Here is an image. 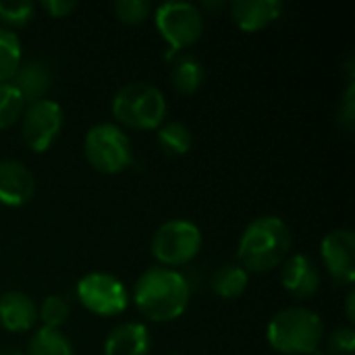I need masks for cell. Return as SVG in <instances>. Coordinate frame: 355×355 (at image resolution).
I'll use <instances>...</instances> for the list:
<instances>
[{
    "label": "cell",
    "instance_id": "obj_1",
    "mask_svg": "<svg viewBox=\"0 0 355 355\" xmlns=\"http://www.w3.org/2000/svg\"><path fill=\"white\" fill-rule=\"evenodd\" d=\"M187 279L166 266H150L139 275L133 287V302L137 310L154 322H173L181 318L189 306Z\"/></svg>",
    "mask_w": 355,
    "mask_h": 355
},
{
    "label": "cell",
    "instance_id": "obj_2",
    "mask_svg": "<svg viewBox=\"0 0 355 355\" xmlns=\"http://www.w3.org/2000/svg\"><path fill=\"white\" fill-rule=\"evenodd\" d=\"M291 229L279 216H258L252 220L237 245L239 264L248 272H268L289 258L291 252Z\"/></svg>",
    "mask_w": 355,
    "mask_h": 355
},
{
    "label": "cell",
    "instance_id": "obj_3",
    "mask_svg": "<svg viewBox=\"0 0 355 355\" xmlns=\"http://www.w3.org/2000/svg\"><path fill=\"white\" fill-rule=\"evenodd\" d=\"M324 337L322 318L304 306H291L272 316L266 329L268 345L283 355H314Z\"/></svg>",
    "mask_w": 355,
    "mask_h": 355
},
{
    "label": "cell",
    "instance_id": "obj_4",
    "mask_svg": "<svg viewBox=\"0 0 355 355\" xmlns=\"http://www.w3.org/2000/svg\"><path fill=\"white\" fill-rule=\"evenodd\" d=\"M112 114L131 129H158L166 116V98L148 81H131L114 94Z\"/></svg>",
    "mask_w": 355,
    "mask_h": 355
},
{
    "label": "cell",
    "instance_id": "obj_5",
    "mask_svg": "<svg viewBox=\"0 0 355 355\" xmlns=\"http://www.w3.org/2000/svg\"><path fill=\"white\" fill-rule=\"evenodd\" d=\"M83 154L98 173L116 175L133 160V146L127 133L114 123H98L89 127L83 139Z\"/></svg>",
    "mask_w": 355,
    "mask_h": 355
},
{
    "label": "cell",
    "instance_id": "obj_6",
    "mask_svg": "<svg viewBox=\"0 0 355 355\" xmlns=\"http://www.w3.org/2000/svg\"><path fill=\"white\" fill-rule=\"evenodd\" d=\"M202 250V231L185 218L162 223L152 237V254L160 266L175 268L189 264Z\"/></svg>",
    "mask_w": 355,
    "mask_h": 355
},
{
    "label": "cell",
    "instance_id": "obj_7",
    "mask_svg": "<svg viewBox=\"0 0 355 355\" xmlns=\"http://www.w3.org/2000/svg\"><path fill=\"white\" fill-rule=\"evenodd\" d=\"M156 27L173 52L193 46L204 33V12L198 4L171 0L156 6Z\"/></svg>",
    "mask_w": 355,
    "mask_h": 355
},
{
    "label": "cell",
    "instance_id": "obj_8",
    "mask_svg": "<svg viewBox=\"0 0 355 355\" xmlns=\"http://www.w3.org/2000/svg\"><path fill=\"white\" fill-rule=\"evenodd\" d=\"M75 293L81 306L98 316H116L129 306L125 285L108 272H89L81 277Z\"/></svg>",
    "mask_w": 355,
    "mask_h": 355
},
{
    "label": "cell",
    "instance_id": "obj_9",
    "mask_svg": "<svg viewBox=\"0 0 355 355\" xmlns=\"http://www.w3.org/2000/svg\"><path fill=\"white\" fill-rule=\"evenodd\" d=\"M64 125V110L54 100H37L27 104L21 116V137L33 152H46Z\"/></svg>",
    "mask_w": 355,
    "mask_h": 355
},
{
    "label": "cell",
    "instance_id": "obj_10",
    "mask_svg": "<svg viewBox=\"0 0 355 355\" xmlns=\"http://www.w3.org/2000/svg\"><path fill=\"white\" fill-rule=\"evenodd\" d=\"M320 254L327 272L339 285L352 287L355 281V235L352 229H335L324 235Z\"/></svg>",
    "mask_w": 355,
    "mask_h": 355
},
{
    "label": "cell",
    "instance_id": "obj_11",
    "mask_svg": "<svg viewBox=\"0 0 355 355\" xmlns=\"http://www.w3.org/2000/svg\"><path fill=\"white\" fill-rule=\"evenodd\" d=\"M283 289L295 300H310L320 289V268L306 254H293L283 262Z\"/></svg>",
    "mask_w": 355,
    "mask_h": 355
},
{
    "label": "cell",
    "instance_id": "obj_12",
    "mask_svg": "<svg viewBox=\"0 0 355 355\" xmlns=\"http://www.w3.org/2000/svg\"><path fill=\"white\" fill-rule=\"evenodd\" d=\"M35 193L33 173L15 158L0 160V204L8 208L25 206Z\"/></svg>",
    "mask_w": 355,
    "mask_h": 355
},
{
    "label": "cell",
    "instance_id": "obj_13",
    "mask_svg": "<svg viewBox=\"0 0 355 355\" xmlns=\"http://www.w3.org/2000/svg\"><path fill=\"white\" fill-rule=\"evenodd\" d=\"M233 23L243 31H260L275 23L285 4L281 0H233L229 4Z\"/></svg>",
    "mask_w": 355,
    "mask_h": 355
},
{
    "label": "cell",
    "instance_id": "obj_14",
    "mask_svg": "<svg viewBox=\"0 0 355 355\" xmlns=\"http://www.w3.org/2000/svg\"><path fill=\"white\" fill-rule=\"evenodd\" d=\"M52 69L46 60L42 58H29L23 60L15 73V77L10 79V83L19 89V94L23 96L25 104L44 100L48 89L52 87Z\"/></svg>",
    "mask_w": 355,
    "mask_h": 355
},
{
    "label": "cell",
    "instance_id": "obj_15",
    "mask_svg": "<svg viewBox=\"0 0 355 355\" xmlns=\"http://www.w3.org/2000/svg\"><path fill=\"white\" fill-rule=\"evenodd\" d=\"M37 322L35 302L21 291H6L0 295V327L8 333H27Z\"/></svg>",
    "mask_w": 355,
    "mask_h": 355
},
{
    "label": "cell",
    "instance_id": "obj_16",
    "mask_svg": "<svg viewBox=\"0 0 355 355\" xmlns=\"http://www.w3.org/2000/svg\"><path fill=\"white\" fill-rule=\"evenodd\" d=\"M150 349L152 337L141 322H123L104 341V355H150Z\"/></svg>",
    "mask_w": 355,
    "mask_h": 355
},
{
    "label": "cell",
    "instance_id": "obj_17",
    "mask_svg": "<svg viewBox=\"0 0 355 355\" xmlns=\"http://www.w3.org/2000/svg\"><path fill=\"white\" fill-rule=\"evenodd\" d=\"M250 283V272L241 264H225L210 277V289L223 300H237Z\"/></svg>",
    "mask_w": 355,
    "mask_h": 355
},
{
    "label": "cell",
    "instance_id": "obj_18",
    "mask_svg": "<svg viewBox=\"0 0 355 355\" xmlns=\"http://www.w3.org/2000/svg\"><path fill=\"white\" fill-rule=\"evenodd\" d=\"M206 79V69L200 62V58L191 56V54H183L181 58H177V62L173 64L171 71V81L175 85V89L179 94H193L202 87Z\"/></svg>",
    "mask_w": 355,
    "mask_h": 355
},
{
    "label": "cell",
    "instance_id": "obj_19",
    "mask_svg": "<svg viewBox=\"0 0 355 355\" xmlns=\"http://www.w3.org/2000/svg\"><path fill=\"white\" fill-rule=\"evenodd\" d=\"M156 139H158V146L162 148V152L168 156H183L191 150V144H193L191 129L181 121L162 123L158 127Z\"/></svg>",
    "mask_w": 355,
    "mask_h": 355
},
{
    "label": "cell",
    "instance_id": "obj_20",
    "mask_svg": "<svg viewBox=\"0 0 355 355\" xmlns=\"http://www.w3.org/2000/svg\"><path fill=\"white\" fill-rule=\"evenodd\" d=\"M25 355H75V349L67 335L56 329L42 327L31 335Z\"/></svg>",
    "mask_w": 355,
    "mask_h": 355
},
{
    "label": "cell",
    "instance_id": "obj_21",
    "mask_svg": "<svg viewBox=\"0 0 355 355\" xmlns=\"http://www.w3.org/2000/svg\"><path fill=\"white\" fill-rule=\"evenodd\" d=\"M23 62V50H21V40L19 35L0 25V83H8L19 64Z\"/></svg>",
    "mask_w": 355,
    "mask_h": 355
},
{
    "label": "cell",
    "instance_id": "obj_22",
    "mask_svg": "<svg viewBox=\"0 0 355 355\" xmlns=\"http://www.w3.org/2000/svg\"><path fill=\"white\" fill-rule=\"evenodd\" d=\"M25 110V100L19 89L8 81L0 83V129L12 127Z\"/></svg>",
    "mask_w": 355,
    "mask_h": 355
},
{
    "label": "cell",
    "instance_id": "obj_23",
    "mask_svg": "<svg viewBox=\"0 0 355 355\" xmlns=\"http://www.w3.org/2000/svg\"><path fill=\"white\" fill-rule=\"evenodd\" d=\"M71 314V304L64 295H48L37 308V318L44 322V329H60Z\"/></svg>",
    "mask_w": 355,
    "mask_h": 355
},
{
    "label": "cell",
    "instance_id": "obj_24",
    "mask_svg": "<svg viewBox=\"0 0 355 355\" xmlns=\"http://www.w3.org/2000/svg\"><path fill=\"white\" fill-rule=\"evenodd\" d=\"M35 8L37 6L31 0H0V21L8 27L27 25L33 19Z\"/></svg>",
    "mask_w": 355,
    "mask_h": 355
},
{
    "label": "cell",
    "instance_id": "obj_25",
    "mask_svg": "<svg viewBox=\"0 0 355 355\" xmlns=\"http://www.w3.org/2000/svg\"><path fill=\"white\" fill-rule=\"evenodd\" d=\"M114 15L121 23L137 25L152 15V4L148 0H116Z\"/></svg>",
    "mask_w": 355,
    "mask_h": 355
},
{
    "label": "cell",
    "instance_id": "obj_26",
    "mask_svg": "<svg viewBox=\"0 0 355 355\" xmlns=\"http://www.w3.org/2000/svg\"><path fill=\"white\" fill-rule=\"evenodd\" d=\"M329 355H354L355 354V331L354 327H339L327 339Z\"/></svg>",
    "mask_w": 355,
    "mask_h": 355
},
{
    "label": "cell",
    "instance_id": "obj_27",
    "mask_svg": "<svg viewBox=\"0 0 355 355\" xmlns=\"http://www.w3.org/2000/svg\"><path fill=\"white\" fill-rule=\"evenodd\" d=\"M337 121H339V125L347 131V133H352L354 131V125H355V85L354 81H349V85H347V89H345V94H343V98H341V104H339V112H337Z\"/></svg>",
    "mask_w": 355,
    "mask_h": 355
},
{
    "label": "cell",
    "instance_id": "obj_28",
    "mask_svg": "<svg viewBox=\"0 0 355 355\" xmlns=\"http://www.w3.org/2000/svg\"><path fill=\"white\" fill-rule=\"evenodd\" d=\"M40 6H42L50 17L62 19V17H67L71 10L77 8V2H75V0H44V2H40Z\"/></svg>",
    "mask_w": 355,
    "mask_h": 355
},
{
    "label": "cell",
    "instance_id": "obj_29",
    "mask_svg": "<svg viewBox=\"0 0 355 355\" xmlns=\"http://www.w3.org/2000/svg\"><path fill=\"white\" fill-rule=\"evenodd\" d=\"M355 293L354 291H349L347 293V297H345V314H347V320H349V327L355 322Z\"/></svg>",
    "mask_w": 355,
    "mask_h": 355
},
{
    "label": "cell",
    "instance_id": "obj_30",
    "mask_svg": "<svg viewBox=\"0 0 355 355\" xmlns=\"http://www.w3.org/2000/svg\"><path fill=\"white\" fill-rule=\"evenodd\" d=\"M202 6H204L206 10H214V8H225V2H208V0H206Z\"/></svg>",
    "mask_w": 355,
    "mask_h": 355
},
{
    "label": "cell",
    "instance_id": "obj_31",
    "mask_svg": "<svg viewBox=\"0 0 355 355\" xmlns=\"http://www.w3.org/2000/svg\"><path fill=\"white\" fill-rule=\"evenodd\" d=\"M0 355H25L23 352L15 349V347H8V349H0Z\"/></svg>",
    "mask_w": 355,
    "mask_h": 355
}]
</instances>
